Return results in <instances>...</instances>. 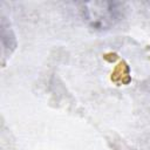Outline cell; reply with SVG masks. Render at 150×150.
I'll use <instances>...</instances> for the list:
<instances>
[{
	"label": "cell",
	"instance_id": "6da1fadb",
	"mask_svg": "<svg viewBox=\"0 0 150 150\" xmlns=\"http://www.w3.org/2000/svg\"><path fill=\"white\" fill-rule=\"evenodd\" d=\"M120 2L111 1H89L82 4L81 13L91 28L103 30L112 27L120 20Z\"/></svg>",
	"mask_w": 150,
	"mask_h": 150
}]
</instances>
